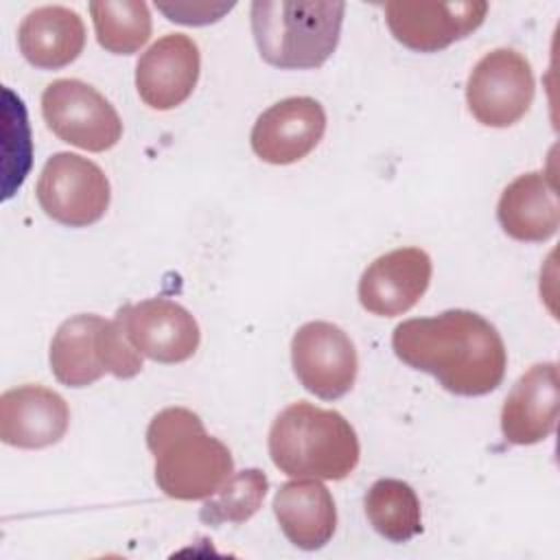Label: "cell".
<instances>
[{
  "label": "cell",
  "mask_w": 560,
  "mask_h": 560,
  "mask_svg": "<svg viewBox=\"0 0 560 560\" xmlns=\"http://www.w3.org/2000/svg\"><path fill=\"white\" fill-rule=\"evenodd\" d=\"M392 348L402 363L435 376L446 392L457 396L490 394L501 385L508 368L499 330L466 308L398 324Z\"/></svg>",
  "instance_id": "1"
},
{
  "label": "cell",
  "mask_w": 560,
  "mask_h": 560,
  "mask_svg": "<svg viewBox=\"0 0 560 560\" xmlns=\"http://www.w3.org/2000/svg\"><path fill=\"white\" fill-rule=\"evenodd\" d=\"M147 446L155 457L158 488L177 501L208 499L234 475L230 448L186 407L155 413L147 429Z\"/></svg>",
  "instance_id": "2"
},
{
  "label": "cell",
  "mask_w": 560,
  "mask_h": 560,
  "mask_svg": "<svg viewBox=\"0 0 560 560\" xmlns=\"http://www.w3.org/2000/svg\"><path fill=\"white\" fill-rule=\"evenodd\" d=\"M273 466L295 479H346L359 464L361 446L352 424L335 409L300 400L284 407L269 429Z\"/></svg>",
  "instance_id": "3"
},
{
  "label": "cell",
  "mask_w": 560,
  "mask_h": 560,
  "mask_svg": "<svg viewBox=\"0 0 560 560\" xmlns=\"http://www.w3.org/2000/svg\"><path fill=\"white\" fill-rule=\"evenodd\" d=\"M346 4L328 0H256L249 9L260 57L280 70L326 63L341 35Z\"/></svg>",
  "instance_id": "4"
},
{
  "label": "cell",
  "mask_w": 560,
  "mask_h": 560,
  "mask_svg": "<svg viewBox=\"0 0 560 560\" xmlns=\"http://www.w3.org/2000/svg\"><path fill=\"white\" fill-rule=\"evenodd\" d=\"M50 372L66 387H88L103 374L133 378L142 354L129 343L118 319L81 313L66 319L50 341Z\"/></svg>",
  "instance_id": "5"
},
{
  "label": "cell",
  "mask_w": 560,
  "mask_h": 560,
  "mask_svg": "<svg viewBox=\"0 0 560 560\" xmlns=\"http://www.w3.org/2000/svg\"><path fill=\"white\" fill-rule=\"evenodd\" d=\"M46 217L68 228H88L109 208V179L98 164L77 153H55L46 160L37 186Z\"/></svg>",
  "instance_id": "6"
},
{
  "label": "cell",
  "mask_w": 560,
  "mask_h": 560,
  "mask_svg": "<svg viewBox=\"0 0 560 560\" xmlns=\"http://www.w3.org/2000/svg\"><path fill=\"white\" fill-rule=\"evenodd\" d=\"M42 116L63 142L101 153L122 136V120L114 105L79 79H57L42 92Z\"/></svg>",
  "instance_id": "7"
},
{
  "label": "cell",
  "mask_w": 560,
  "mask_h": 560,
  "mask_svg": "<svg viewBox=\"0 0 560 560\" xmlns=\"http://www.w3.org/2000/svg\"><path fill=\"white\" fill-rule=\"evenodd\" d=\"M536 83L529 61L512 48H494L483 55L466 81L470 114L486 127L518 122L532 101Z\"/></svg>",
  "instance_id": "8"
},
{
  "label": "cell",
  "mask_w": 560,
  "mask_h": 560,
  "mask_svg": "<svg viewBox=\"0 0 560 560\" xmlns=\"http://www.w3.org/2000/svg\"><path fill=\"white\" fill-rule=\"evenodd\" d=\"M291 363L302 387L322 400L346 396L359 372L352 339L330 322H306L295 330Z\"/></svg>",
  "instance_id": "9"
},
{
  "label": "cell",
  "mask_w": 560,
  "mask_h": 560,
  "mask_svg": "<svg viewBox=\"0 0 560 560\" xmlns=\"http://www.w3.org/2000/svg\"><path fill=\"white\" fill-rule=\"evenodd\" d=\"M116 319L129 343L158 363L188 361L201 341L199 324L190 311L166 298L125 304Z\"/></svg>",
  "instance_id": "10"
},
{
  "label": "cell",
  "mask_w": 560,
  "mask_h": 560,
  "mask_svg": "<svg viewBox=\"0 0 560 560\" xmlns=\"http://www.w3.org/2000/svg\"><path fill=\"white\" fill-rule=\"evenodd\" d=\"M488 13L483 0L385 2V22L396 42L416 52H438L477 31Z\"/></svg>",
  "instance_id": "11"
},
{
  "label": "cell",
  "mask_w": 560,
  "mask_h": 560,
  "mask_svg": "<svg viewBox=\"0 0 560 560\" xmlns=\"http://www.w3.org/2000/svg\"><path fill=\"white\" fill-rule=\"evenodd\" d=\"M326 131V112L311 96H289L265 109L252 127V149L267 164L306 158Z\"/></svg>",
  "instance_id": "12"
},
{
  "label": "cell",
  "mask_w": 560,
  "mask_h": 560,
  "mask_svg": "<svg viewBox=\"0 0 560 560\" xmlns=\"http://www.w3.org/2000/svg\"><path fill=\"white\" fill-rule=\"evenodd\" d=\"M433 273L431 256L420 247H398L372 260L359 278L361 306L378 317L413 308L427 293Z\"/></svg>",
  "instance_id": "13"
},
{
  "label": "cell",
  "mask_w": 560,
  "mask_h": 560,
  "mask_svg": "<svg viewBox=\"0 0 560 560\" xmlns=\"http://www.w3.org/2000/svg\"><path fill=\"white\" fill-rule=\"evenodd\" d=\"M199 70L201 55L195 39L184 33H168L138 59L136 90L151 109H175L192 94Z\"/></svg>",
  "instance_id": "14"
},
{
  "label": "cell",
  "mask_w": 560,
  "mask_h": 560,
  "mask_svg": "<svg viewBox=\"0 0 560 560\" xmlns=\"http://www.w3.org/2000/svg\"><path fill=\"white\" fill-rule=\"evenodd\" d=\"M70 422L63 396L44 385L11 387L0 396V440L18 448L57 444Z\"/></svg>",
  "instance_id": "15"
},
{
  "label": "cell",
  "mask_w": 560,
  "mask_h": 560,
  "mask_svg": "<svg viewBox=\"0 0 560 560\" xmlns=\"http://www.w3.org/2000/svg\"><path fill=\"white\" fill-rule=\"evenodd\" d=\"M560 383L556 363H536L512 385L501 407V433L510 444L547 440L558 422Z\"/></svg>",
  "instance_id": "16"
},
{
  "label": "cell",
  "mask_w": 560,
  "mask_h": 560,
  "mask_svg": "<svg viewBox=\"0 0 560 560\" xmlns=\"http://www.w3.org/2000/svg\"><path fill=\"white\" fill-rule=\"evenodd\" d=\"M273 514L291 545L304 551L322 549L337 529V508L319 479H293L278 488Z\"/></svg>",
  "instance_id": "17"
},
{
  "label": "cell",
  "mask_w": 560,
  "mask_h": 560,
  "mask_svg": "<svg viewBox=\"0 0 560 560\" xmlns=\"http://www.w3.org/2000/svg\"><path fill=\"white\" fill-rule=\"evenodd\" d=\"M497 219L514 241L542 243L551 238L560 225L556 184L540 171L518 175L501 192Z\"/></svg>",
  "instance_id": "18"
},
{
  "label": "cell",
  "mask_w": 560,
  "mask_h": 560,
  "mask_svg": "<svg viewBox=\"0 0 560 560\" xmlns=\"http://www.w3.org/2000/svg\"><path fill=\"white\" fill-rule=\"evenodd\" d=\"M18 46L24 59L39 70L63 68L83 52V20L61 4L37 7L26 13L18 28Z\"/></svg>",
  "instance_id": "19"
},
{
  "label": "cell",
  "mask_w": 560,
  "mask_h": 560,
  "mask_svg": "<svg viewBox=\"0 0 560 560\" xmlns=\"http://www.w3.org/2000/svg\"><path fill=\"white\" fill-rule=\"evenodd\" d=\"M365 514L370 525L392 542H407L422 532L420 499L400 479L374 481L365 494Z\"/></svg>",
  "instance_id": "20"
},
{
  "label": "cell",
  "mask_w": 560,
  "mask_h": 560,
  "mask_svg": "<svg viewBox=\"0 0 560 560\" xmlns=\"http://www.w3.org/2000/svg\"><path fill=\"white\" fill-rule=\"evenodd\" d=\"M98 44L114 55H133L151 37V13L142 0L90 2Z\"/></svg>",
  "instance_id": "21"
},
{
  "label": "cell",
  "mask_w": 560,
  "mask_h": 560,
  "mask_svg": "<svg viewBox=\"0 0 560 560\" xmlns=\"http://www.w3.org/2000/svg\"><path fill=\"white\" fill-rule=\"evenodd\" d=\"M269 479L258 468L234 472L212 497L203 499L199 518L206 525L219 527L223 523H245L265 501Z\"/></svg>",
  "instance_id": "22"
},
{
  "label": "cell",
  "mask_w": 560,
  "mask_h": 560,
  "mask_svg": "<svg viewBox=\"0 0 560 560\" xmlns=\"http://www.w3.org/2000/svg\"><path fill=\"white\" fill-rule=\"evenodd\" d=\"M155 7L168 15L171 22H179V24H208V22H217L225 11H230L234 4H164V2H155Z\"/></svg>",
  "instance_id": "23"
}]
</instances>
